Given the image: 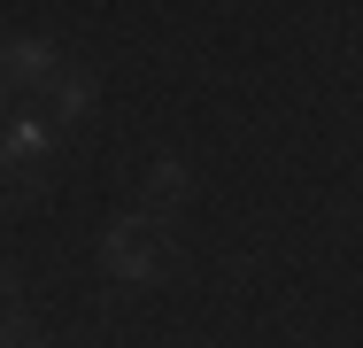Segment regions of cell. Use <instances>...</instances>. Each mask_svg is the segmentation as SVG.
I'll list each match as a JSON object with an SVG mask.
<instances>
[{"instance_id": "cell-1", "label": "cell", "mask_w": 363, "mask_h": 348, "mask_svg": "<svg viewBox=\"0 0 363 348\" xmlns=\"http://www.w3.org/2000/svg\"><path fill=\"white\" fill-rule=\"evenodd\" d=\"M101 271H108V286H155V278L170 271V224H155L140 209L108 217V232H101Z\"/></svg>"}, {"instance_id": "cell-2", "label": "cell", "mask_w": 363, "mask_h": 348, "mask_svg": "<svg viewBox=\"0 0 363 348\" xmlns=\"http://www.w3.org/2000/svg\"><path fill=\"white\" fill-rule=\"evenodd\" d=\"M55 163V124L47 116H8L0 124V186H39Z\"/></svg>"}, {"instance_id": "cell-3", "label": "cell", "mask_w": 363, "mask_h": 348, "mask_svg": "<svg viewBox=\"0 0 363 348\" xmlns=\"http://www.w3.org/2000/svg\"><path fill=\"white\" fill-rule=\"evenodd\" d=\"M55 77H62V47L55 39H39V31L0 39V93L8 85H55Z\"/></svg>"}, {"instance_id": "cell-4", "label": "cell", "mask_w": 363, "mask_h": 348, "mask_svg": "<svg viewBox=\"0 0 363 348\" xmlns=\"http://www.w3.org/2000/svg\"><path fill=\"white\" fill-rule=\"evenodd\" d=\"M140 217H155V224H170V217H178V209L194 202V163H155V170H147V186H140Z\"/></svg>"}, {"instance_id": "cell-5", "label": "cell", "mask_w": 363, "mask_h": 348, "mask_svg": "<svg viewBox=\"0 0 363 348\" xmlns=\"http://www.w3.org/2000/svg\"><path fill=\"white\" fill-rule=\"evenodd\" d=\"M47 93H55V124H85V116H93V101H101L93 70H70V62H62V77H55Z\"/></svg>"}, {"instance_id": "cell-6", "label": "cell", "mask_w": 363, "mask_h": 348, "mask_svg": "<svg viewBox=\"0 0 363 348\" xmlns=\"http://www.w3.org/2000/svg\"><path fill=\"white\" fill-rule=\"evenodd\" d=\"M16 302V271H8V256H0V310Z\"/></svg>"}, {"instance_id": "cell-7", "label": "cell", "mask_w": 363, "mask_h": 348, "mask_svg": "<svg viewBox=\"0 0 363 348\" xmlns=\"http://www.w3.org/2000/svg\"><path fill=\"white\" fill-rule=\"evenodd\" d=\"M0 348H47V341H31V333H8V325H0Z\"/></svg>"}, {"instance_id": "cell-8", "label": "cell", "mask_w": 363, "mask_h": 348, "mask_svg": "<svg viewBox=\"0 0 363 348\" xmlns=\"http://www.w3.org/2000/svg\"><path fill=\"white\" fill-rule=\"evenodd\" d=\"M0 101H8V93H0Z\"/></svg>"}]
</instances>
